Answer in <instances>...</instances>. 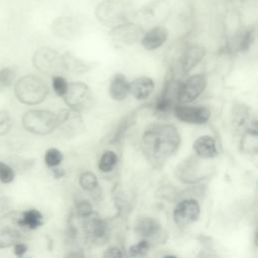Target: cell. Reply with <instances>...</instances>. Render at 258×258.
Here are the masks:
<instances>
[{"mask_svg": "<svg viewBox=\"0 0 258 258\" xmlns=\"http://www.w3.org/2000/svg\"><path fill=\"white\" fill-rule=\"evenodd\" d=\"M22 126L25 130L37 134L47 135L57 128V116L48 110H30L22 116Z\"/></svg>", "mask_w": 258, "mask_h": 258, "instance_id": "obj_4", "label": "cell"}, {"mask_svg": "<svg viewBox=\"0 0 258 258\" xmlns=\"http://www.w3.org/2000/svg\"><path fill=\"white\" fill-rule=\"evenodd\" d=\"M163 258H176V257H175V256H170V255H169V256H165V257H163Z\"/></svg>", "mask_w": 258, "mask_h": 258, "instance_id": "obj_42", "label": "cell"}, {"mask_svg": "<svg viewBox=\"0 0 258 258\" xmlns=\"http://www.w3.org/2000/svg\"><path fill=\"white\" fill-rule=\"evenodd\" d=\"M137 17L146 23H160L170 15V5L167 0H152L144 4L137 12Z\"/></svg>", "mask_w": 258, "mask_h": 258, "instance_id": "obj_8", "label": "cell"}, {"mask_svg": "<svg viewBox=\"0 0 258 258\" xmlns=\"http://www.w3.org/2000/svg\"><path fill=\"white\" fill-rule=\"evenodd\" d=\"M63 159L62 153L57 148H48L44 154V162L47 166L57 167Z\"/></svg>", "mask_w": 258, "mask_h": 258, "instance_id": "obj_28", "label": "cell"}, {"mask_svg": "<svg viewBox=\"0 0 258 258\" xmlns=\"http://www.w3.org/2000/svg\"><path fill=\"white\" fill-rule=\"evenodd\" d=\"M20 239V234L16 229L2 227L0 229V249L12 247Z\"/></svg>", "mask_w": 258, "mask_h": 258, "instance_id": "obj_24", "label": "cell"}, {"mask_svg": "<svg viewBox=\"0 0 258 258\" xmlns=\"http://www.w3.org/2000/svg\"><path fill=\"white\" fill-rule=\"evenodd\" d=\"M200 215V206L197 201L187 199L179 202L173 211V219L177 226L185 227L192 224Z\"/></svg>", "mask_w": 258, "mask_h": 258, "instance_id": "obj_13", "label": "cell"}, {"mask_svg": "<svg viewBox=\"0 0 258 258\" xmlns=\"http://www.w3.org/2000/svg\"><path fill=\"white\" fill-rule=\"evenodd\" d=\"M160 229V225L159 223L153 219V218H149V217H143L137 220L136 224H135V232L142 236V237H150L154 234H156Z\"/></svg>", "mask_w": 258, "mask_h": 258, "instance_id": "obj_23", "label": "cell"}, {"mask_svg": "<svg viewBox=\"0 0 258 258\" xmlns=\"http://www.w3.org/2000/svg\"><path fill=\"white\" fill-rule=\"evenodd\" d=\"M17 71L14 67H4L0 69V89L9 88L15 81Z\"/></svg>", "mask_w": 258, "mask_h": 258, "instance_id": "obj_27", "label": "cell"}, {"mask_svg": "<svg viewBox=\"0 0 258 258\" xmlns=\"http://www.w3.org/2000/svg\"><path fill=\"white\" fill-rule=\"evenodd\" d=\"M207 86V80L204 75L196 74L188 77L184 82H181L177 104H189L197 100L205 91Z\"/></svg>", "mask_w": 258, "mask_h": 258, "instance_id": "obj_9", "label": "cell"}, {"mask_svg": "<svg viewBox=\"0 0 258 258\" xmlns=\"http://www.w3.org/2000/svg\"><path fill=\"white\" fill-rule=\"evenodd\" d=\"M43 224V216L36 209H29L23 212H16L15 227L35 230Z\"/></svg>", "mask_w": 258, "mask_h": 258, "instance_id": "obj_16", "label": "cell"}, {"mask_svg": "<svg viewBox=\"0 0 258 258\" xmlns=\"http://www.w3.org/2000/svg\"><path fill=\"white\" fill-rule=\"evenodd\" d=\"M154 89V82L149 77H139L130 83V93L137 100H146Z\"/></svg>", "mask_w": 258, "mask_h": 258, "instance_id": "obj_21", "label": "cell"}, {"mask_svg": "<svg viewBox=\"0 0 258 258\" xmlns=\"http://www.w3.org/2000/svg\"><path fill=\"white\" fill-rule=\"evenodd\" d=\"M118 157L117 154L112 150H107L103 152V154L100 157L98 167L103 172H110L114 169L115 165L117 164Z\"/></svg>", "mask_w": 258, "mask_h": 258, "instance_id": "obj_26", "label": "cell"}, {"mask_svg": "<svg viewBox=\"0 0 258 258\" xmlns=\"http://www.w3.org/2000/svg\"><path fill=\"white\" fill-rule=\"evenodd\" d=\"M133 13L130 4L123 0H104L95 9L96 18L104 25L128 22Z\"/></svg>", "mask_w": 258, "mask_h": 258, "instance_id": "obj_3", "label": "cell"}, {"mask_svg": "<svg viewBox=\"0 0 258 258\" xmlns=\"http://www.w3.org/2000/svg\"><path fill=\"white\" fill-rule=\"evenodd\" d=\"M13 254L16 258H21L25 255L26 251H27V246L26 244H24L23 242L18 241L17 243H15L13 246Z\"/></svg>", "mask_w": 258, "mask_h": 258, "instance_id": "obj_36", "label": "cell"}, {"mask_svg": "<svg viewBox=\"0 0 258 258\" xmlns=\"http://www.w3.org/2000/svg\"><path fill=\"white\" fill-rule=\"evenodd\" d=\"M52 170H53V173H54L55 177H60V176L63 175V171L61 169L57 168V167H54Z\"/></svg>", "mask_w": 258, "mask_h": 258, "instance_id": "obj_41", "label": "cell"}, {"mask_svg": "<svg viewBox=\"0 0 258 258\" xmlns=\"http://www.w3.org/2000/svg\"><path fill=\"white\" fill-rule=\"evenodd\" d=\"M57 127L62 129L66 132L73 133L80 131L84 127L83 120L80 116V113L66 109L60 111L57 115Z\"/></svg>", "mask_w": 258, "mask_h": 258, "instance_id": "obj_17", "label": "cell"}, {"mask_svg": "<svg viewBox=\"0 0 258 258\" xmlns=\"http://www.w3.org/2000/svg\"><path fill=\"white\" fill-rule=\"evenodd\" d=\"M13 126L10 114L5 110H0V136L7 134Z\"/></svg>", "mask_w": 258, "mask_h": 258, "instance_id": "obj_34", "label": "cell"}, {"mask_svg": "<svg viewBox=\"0 0 258 258\" xmlns=\"http://www.w3.org/2000/svg\"><path fill=\"white\" fill-rule=\"evenodd\" d=\"M6 204H7V202H6L5 197L0 194V212H2V211L5 209Z\"/></svg>", "mask_w": 258, "mask_h": 258, "instance_id": "obj_40", "label": "cell"}, {"mask_svg": "<svg viewBox=\"0 0 258 258\" xmlns=\"http://www.w3.org/2000/svg\"><path fill=\"white\" fill-rule=\"evenodd\" d=\"M32 63L34 68L42 74L55 76L58 75L62 69L61 55L50 47H40L32 56Z\"/></svg>", "mask_w": 258, "mask_h": 258, "instance_id": "obj_6", "label": "cell"}, {"mask_svg": "<svg viewBox=\"0 0 258 258\" xmlns=\"http://www.w3.org/2000/svg\"><path fill=\"white\" fill-rule=\"evenodd\" d=\"M49 88L46 82L33 74L19 78L14 84V94L17 100L25 105H37L48 96Z\"/></svg>", "mask_w": 258, "mask_h": 258, "instance_id": "obj_2", "label": "cell"}, {"mask_svg": "<svg viewBox=\"0 0 258 258\" xmlns=\"http://www.w3.org/2000/svg\"><path fill=\"white\" fill-rule=\"evenodd\" d=\"M254 39H255V29L254 28L248 29L243 34V36L241 38V41L239 43L240 50H243V51L248 50L250 48V46L252 45V43L254 42Z\"/></svg>", "mask_w": 258, "mask_h": 258, "instance_id": "obj_35", "label": "cell"}, {"mask_svg": "<svg viewBox=\"0 0 258 258\" xmlns=\"http://www.w3.org/2000/svg\"><path fill=\"white\" fill-rule=\"evenodd\" d=\"M144 31L142 26L134 22H124L115 25L109 32L113 42L122 45H132L141 39Z\"/></svg>", "mask_w": 258, "mask_h": 258, "instance_id": "obj_7", "label": "cell"}, {"mask_svg": "<svg viewBox=\"0 0 258 258\" xmlns=\"http://www.w3.org/2000/svg\"><path fill=\"white\" fill-rule=\"evenodd\" d=\"M176 101L170 97L168 94L161 92L160 95L157 97V99L155 100V104H154V110L156 113L163 115V114H167L170 110L173 109V107L176 105Z\"/></svg>", "mask_w": 258, "mask_h": 258, "instance_id": "obj_25", "label": "cell"}, {"mask_svg": "<svg viewBox=\"0 0 258 258\" xmlns=\"http://www.w3.org/2000/svg\"><path fill=\"white\" fill-rule=\"evenodd\" d=\"M248 117H249V113H248L247 109H245L242 106H240L239 108H236L234 110L233 123L238 128H242V127L244 128V127L247 126Z\"/></svg>", "mask_w": 258, "mask_h": 258, "instance_id": "obj_30", "label": "cell"}, {"mask_svg": "<svg viewBox=\"0 0 258 258\" xmlns=\"http://www.w3.org/2000/svg\"><path fill=\"white\" fill-rule=\"evenodd\" d=\"M61 61H62V69L63 71L73 73V74H85L91 71L95 68L97 64L93 61H85L75 54H72L71 52H66L61 55Z\"/></svg>", "mask_w": 258, "mask_h": 258, "instance_id": "obj_18", "label": "cell"}, {"mask_svg": "<svg viewBox=\"0 0 258 258\" xmlns=\"http://www.w3.org/2000/svg\"><path fill=\"white\" fill-rule=\"evenodd\" d=\"M51 30L59 38L74 40L80 37L82 33V25L80 21L73 16H59L51 23Z\"/></svg>", "mask_w": 258, "mask_h": 258, "instance_id": "obj_12", "label": "cell"}, {"mask_svg": "<svg viewBox=\"0 0 258 258\" xmlns=\"http://www.w3.org/2000/svg\"><path fill=\"white\" fill-rule=\"evenodd\" d=\"M51 83H52V88H53L54 93L58 97H63L67 92L68 84H69L67 82V80L60 75H55V76H52Z\"/></svg>", "mask_w": 258, "mask_h": 258, "instance_id": "obj_31", "label": "cell"}, {"mask_svg": "<svg viewBox=\"0 0 258 258\" xmlns=\"http://www.w3.org/2000/svg\"><path fill=\"white\" fill-rule=\"evenodd\" d=\"M15 172L14 169L7 163L0 161V181L2 183H10L14 180Z\"/></svg>", "mask_w": 258, "mask_h": 258, "instance_id": "obj_33", "label": "cell"}, {"mask_svg": "<svg viewBox=\"0 0 258 258\" xmlns=\"http://www.w3.org/2000/svg\"><path fill=\"white\" fill-rule=\"evenodd\" d=\"M172 111L177 120L187 124L202 125L207 123L211 117L210 110L204 106L176 104Z\"/></svg>", "mask_w": 258, "mask_h": 258, "instance_id": "obj_11", "label": "cell"}, {"mask_svg": "<svg viewBox=\"0 0 258 258\" xmlns=\"http://www.w3.org/2000/svg\"><path fill=\"white\" fill-rule=\"evenodd\" d=\"M180 141V135L173 125L154 124L144 131L141 147L151 163L160 164L177 151Z\"/></svg>", "mask_w": 258, "mask_h": 258, "instance_id": "obj_1", "label": "cell"}, {"mask_svg": "<svg viewBox=\"0 0 258 258\" xmlns=\"http://www.w3.org/2000/svg\"><path fill=\"white\" fill-rule=\"evenodd\" d=\"M64 258H84L82 252H71Z\"/></svg>", "mask_w": 258, "mask_h": 258, "instance_id": "obj_39", "label": "cell"}, {"mask_svg": "<svg viewBox=\"0 0 258 258\" xmlns=\"http://www.w3.org/2000/svg\"><path fill=\"white\" fill-rule=\"evenodd\" d=\"M149 250V243L147 240H141L137 244L132 245L129 248V255L134 258L143 257Z\"/></svg>", "mask_w": 258, "mask_h": 258, "instance_id": "obj_32", "label": "cell"}, {"mask_svg": "<svg viewBox=\"0 0 258 258\" xmlns=\"http://www.w3.org/2000/svg\"><path fill=\"white\" fill-rule=\"evenodd\" d=\"M167 37V29L162 25H155L143 33L140 42L146 50H155L165 43Z\"/></svg>", "mask_w": 258, "mask_h": 258, "instance_id": "obj_14", "label": "cell"}, {"mask_svg": "<svg viewBox=\"0 0 258 258\" xmlns=\"http://www.w3.org/2000/svg\"><path fill=\"white\" fill-rule=\"evenodd\" d=\"M62 98L70 110L78 113L89 109L93 103L91 89L83 82L68 84L67 92Z\"/></svg>", "mask_w": 258, "mask_h": 258, "instance_id": "obj_5", "label": "cell"}, {"mask_svg": "<svg viewBox=\"0 0 258 258\" xmlns=\"http://www.w3.org/2000/svg\"><path fill=\"white\" fill-rule=\"evenodd\" d=\"M241 149L248 154H255L258 150V131L257 128L249 127L245 130L241 139Z\"/></svg>", "mask_w": 258, "mask_h": 258, "instance_id": "obj_22", "label": "cell"}, {"mask_svg": "<svg viewBox=\"0 0 258 258\" xmlns=\"http://www.w3.org/2000/svg\"><path fill=\"white\" fill-rule=\"evenodd\" d=\"M192 147L196 155L202 159H211L218 154L216 140L210 135H202L198 137L195 140Z\"/></svg>", "mask_w": 258, "mask_h": 258, "instance_id": "obj_19", "label": "cell"}, {"mask_svg": "<svg viewBox=\"0 0 258 258\" xmlns=\"http://www.w3.org/2000/svg\"><path fill=\"white\" fill-rule=\"evenodd\" d=\"M206 49L200 44H191L187 46L180 57V68L183 74H188L204 58Z\"/></svg>", "mask_w": 258, "mask_h": 258, "instance_id": "obj_15", "label": "cell"}, {"mask_svg": "<svg viewBox=\"0 0 258 258\" xmlns=\"http://www.w3.org/2000/svg\"><path fill=\"white\" fill-rule=\"evenodd\" d=\"M122 252L117 247H111L106 250V252L103 254V258H122Z\"/></svg>", "mask_w": 258, "mask_h": 258, "instance_id": "obj_38", "label": "cell"}, {"mask_svg": "<svg viewBox=\"0 0 258 258\" xmlns=\"http://www.w3.org/2000/svg\"><path fill=\"white\" fill-rule=\"evenodd\" d=\"M130 93V83L123 74H116L113 76L110 86L109 94L115 101L125 100Z\"/></svg>", "mask_w": 258, "mask_h": 258, "instance_id": "obj_20", "label": "cell"}, {"mask_svg": "<svg viewBox=\"0 0 258 258\" xmlns=\"http://www.w3.org/2000/svg\"><path fill=\"white\" fill-rule=\"evenodd\" d=\"M21 258H31V257H27V256H23V257H21Z\"/></svg>", "mask_w": 258, "mask_h": 258, "instance_id": "obj_43", "label": "cell"}, {"mask_svg": "<svg viewBox=\"0 0 258 258\" xmlns=\"http://www.w3.org/2000/svg\"><path fill=\"white\" fill-rule=\"evenodd\" d=\"M92 212V207L87 201H83L78 205V214L81 218L85 217L86 215Z\"/></svg>", "mask_w": 258, "mask_h": 258, "instance_id": "obj_37", "label": "cell"}, {"mask_svg": "<svg viewBox=\"0 0 258 258\" xmlns=\"http://www.w3.org/2000/svg\"><path fill=\"white\" fill-rule=\"evenodd\" d=\"M82 219L84 231L88 241L91 243L99 244L105 242L108 239L109 229L106 223L99 217L98 214L92 211Z\"/></svg>", "mask_w": 258, "mask_h": 258, "instance_id": "obj_10", "label": "cell"}, {"mask_svg": "<svg viewBox=\"0 0 258 258\" xmlns=\"http://www.w3.org/2000/svg\"><path fill=\"white\" fill-rule=\"evenodd\" d=\"M79 182H80L81 187H82L83 189L87 190V191H93V190L98 186L97 177L95 176L94 173H92V172H90V171L83 172V173L80 175Z\"/></svg>", "mask_w": 258, "mask_h": 258, "instance_id": "obj_29", "label": "cell"}]
</instances>
